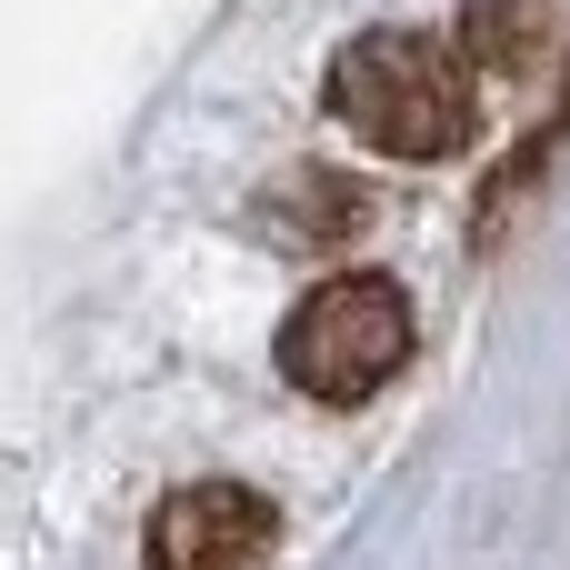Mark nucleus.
<instances>
[{"instance_id": "1", "label": "nucleus", "mask_w": 570, "mask_h": 570, "mask_svg": "<svg viewBox=\"0 0 570 570\" xmlns=\"http://www.w3.org/2000/svg\"><path fill=\"white\" fill-rule=\"evenodd\" d=\"M321 110H331L351 140H371V150L431 170V160H461V150L481 140V70H471L461 40L391 20V30H351V40L331 50Z\"/></svg>"}, {"instance_id": "2", "label": "nucleus", "mask_w": 570, "mask_h": 570, "mask_svg": "<svg viewBox=\"0 0 570 570\" xmlns=\"http://www.w3.org/2000/svg\"><path fill=\"white\" fill-rule=\"evenodd\" d=\"M411 351H421V321H411V291H401L391 271H331V281H311V291L281 311V331H271L281 381H291L301 401H321V411L381 401V391L411 371Z\"/></svg>"}, {"instance_id": "3", "label": "nucleus", "mask_w": 570, "mask_h": 570, "mask_svg": "<svg viewBox=\"0 0 570 570\" xmlns=\"http://www.w3.org/2000/svg\"><path fill=\"white\" fill-rule=\"evenodd\" d=\"M271 551H281V501L250 481H180L140 531L150 570H261Z\"/></svg>"}, {"instance_id": "4", "label": "nucleus", "mask_w": 570, "mask_h": 570, "mask_svg": "<svg viewBox=\"0 0 570 570\" xmlns=\"http://www.w3.org/2000/svg\"><path fill=\"white\" fill-rule=\"evenodd\" d=\"M281 200H301V210L271 220L261 240H291V250H301V240H311V250H321V240H351V230L371 220V210H361V180H341V170H291Z\"/></svg>"}, {"instance_id": "5", "label": "nucleus", "mask_w": 570, "mask_h": 570, "mask_svg": "<svg viewBox=\"0 0 570 570\" xmlns=\"http://www.w3.org/2000/svg\"><path fill=\"white\" fill-rule=\"evenodd\" d=\"M561 150H570V80H561V100H551V120H541V130H531V140H521V150H511V160L491 170V200H481V210H491V220H481V250L501 240L511 200H521V190H531V180H541V170H551Z\"/></svg>"}, {"instance_id": "6", "label": "nucleus", "mask_w": 570, "mask_h": 570, "mask_svg": "<svg viewBox=\"0 0 570 570\" xmlns=\"http://www.w3.org/2000/svg\"><path fill=\"white\" fill-rule=\"evenodd\" d=\"M471 50H481V60H501V70H531L551 40H541L531 0H471Z\"/></svg>"}]
</instances>
